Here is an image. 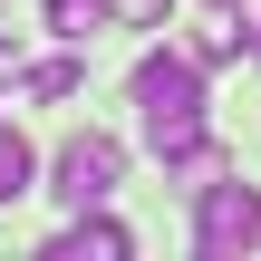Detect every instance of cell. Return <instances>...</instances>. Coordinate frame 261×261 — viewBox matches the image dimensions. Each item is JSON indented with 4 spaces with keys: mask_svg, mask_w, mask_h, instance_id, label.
<instances>
[{
    "mask_svg": "<svg viewBox=\"0 0 261 261\" xmlns=\"http://www.w3.org/2000/svg\"><path fill=\"white\" fill-rule=\"evenodd\" d=\"M213 10H232V0H213Z\"/></svg>",
    "mask_w": 261,
    "mask_h": 261,
    "instance_id": "obj_12",
    "label": "cell"
},
{
    "mask_svg": "<svg viewBox=\"0 0 261 261\" xmlns=\"http://www.w3.org/2000/svg\"><path fill=\"white\" fill-rule=\"evenodd\" d=\"M116 19H136V29H155V19H174V0H116Z\"/></svg>",
    "mask_w": 261,
    "mask_h": 261,
    "instance_id": "obj_9",
    "label": "cell"
},
{
    "mask_svg": "<svg viewBox=\"0 0 261 261\" xmlns=\"http://www.w3.org/2000/svg\"><path fill=\"white\" fill-rule=\"evenodd\" d=\"M10 87H19V97H39V107H58V97H77V87H87V68H77V58H39V68H19Z\"/></svg>",
    "mask_w": 261,
    "mask_h": 261,
    "instance_id": "obj_5",
    "label": "cell"
},
{
    "mask_svg": "<svg viewBox=\"0 0 261 261\" xmlns=\"http://www.w3.org/2000/svg\"><path fill=\"white\" fill-rule=\"evenodd\" d=\"M261 242V184H242V174H213V184H194V252L232 261Z\"/></svg>",
    "mask_w": 261,
    "mask_h": 261,
    "instance_id": "obj_2",
    "label": "cell"
},
{
    "mask_svg": "<svg viewBox=\"0 0 261 261\" xmlns=\"http://www.w3.org/2000/svg\"><path fill=\"white\" fill-rule=\"evenodd\" d=\"M48 174H58L48 194H58L68 213H87V203H107V194L126 184V145L87 126V136H68V145H58V165H48Z\"/></svg>",
    "mask_w": 261,
    "mask_h": 261,
    "instance_id": "obj_3",
    "label": "cell"
},
{
    "mask_svg": "<svg viewBox=\"0 0 261 261\" xmlns=\"http://www.w3.org/2000/svg\"><path fill=\"white\" fill-rule=\"evenodd\" d=\"M252 58H261V39H252Z\"/></svg>",
    "mask_w": 261,
    "mask_h": 261,
    "instance_id": "obj_13",
    "label": "cell"
},
{
    "mask_svg": "<svg viewBox=\"0 0 261 261\" xmlns=\"http://www.w3.org/2000/svg\"><path fill=\"white\" fill-rule=\"evenodd\" d=\"M48 252H58V261H126V252H136V232H126V223H107V213L87 203V213H77Z\"/></svg>",
    "mask_w": 261,
    "mask_h": 261,
    "instance_id": "obj_4",
    "label": "cell"
},
{
    "mask_svg": "<svg viewBox=\"0 0 261 261\" xmlns=\"http://www.w3.org/2000/svg\"><path fill=\"white\" fill-rule=\"evenodd\" d=\"M29 174H39V155H29V136L0 116V203H19V194H29Z\"/></svg>",
    "mask_w": 261,
    "mask_h": 261,
    "instance_id": "obj_7",
    "label": "cell"
},
{
    "mask_svg": "<svg viewBox=\"0 0 261 261\" xmlns=\"http://www.w3.org/2000/svg\"><path fill=\"white\" fill-rule=\"evenodd\" d=\"M232 48H242V29H194V58H203V68H223Z\"/></svg>",
    "mask_w": 261,
    "mask_h": 261,
    "instance_id": "obj_8",
    "label": "cell"
},
{
    "mask_svg": "<svg viewBox=\"0 0 261 261\" xmlns=\"http://www.w3.org/2000/svg\"><path fill=\"white\" fill-rule=\"evenodd\" d=\"M232 19H252V39H261V0H232Z\"/></svg>",
    "mask_w": 261,
    "mask_h": 261,
    "instance_id": "obj_10",
    "label": "cell"
},
{
    "mask_svg": "<svg viewBox=\"0 0 261 261\" xmlns=\"http://www.w3.org/2000/svg\"><path fill=\"white\" fill-rule=\"evenodd\" d=\"M48 29H58L68 48H87L97 29H116V0H48Z\"/></svg>",
    "mask_w": 261,
    "mask_h": 261,
    "instance_id": "obj_6",
    "label": "cell"
},
{
    "mask_svg": "<svg viewBox=\"0 0 261 261\" xmlns=\"http://www.w3.org/2000/svg\"><path fill=\"white\" fill-rule=\"evenodd\" d=\"M0 77H19V68H10V39H0Z\"/></svg>",
    "mask_w": 261,
    "mask_h": 261,
    "instance_id": "obj_11",
    "label": "cell"
},
{
    "mask_svg": "<svg viewBox=\"0 0 261 261\" xmlns=\"http://www.w3.org/2000/svg\"><path fill=\"white\" fill-rule=\"evenodd\" d=\"M136 116H145L155 165H174V174H213L223 165V145L203 126V58L194 48H145L136 58Z\"/></svg>",
    "mask_w": 261,
    "mask_h": 261,
    "instance_id": "obj_1",
    "label": "cell"
}]
</instances>
